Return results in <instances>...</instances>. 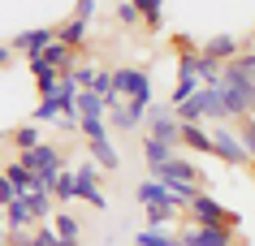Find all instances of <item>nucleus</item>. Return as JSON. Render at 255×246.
<instances>
[{
  "label": "nucleus",
  "instance_id": "obj_27",
  "mask_svg": "<svg viewBox=\"0 0 255 246\" xmlns=\"http://www.w3.org/2000/svg\"><path fill=\"white\" fill-rule=\"evenodd\" d=\"M61 117H65V108H61L56 99H39L35 112H30V121H35V125H61Z\"/></svg>",
  "mask_w": 255,
  "mask_h": 246
},
{
  "label": "nucleus",
  "instance_id": "obj_20",
  "mask_svg": "<svg viewBox=\"0 0 255 246\" xmlns=\"http://www.w3.org/2000/svg\"><path fill=\"white\" fill-rule=\"evenodd\" d=\"M0 173H4V177H9V181H13V186H17V194H30V190H35V186H39V177L30 173L26 164H17V160H9V164H4V168H0Z\"/></svg>",
  "mask_w": 255,
  "mask_h": 246
},
{
  "label": "nucleus",
  "instance_id": "obj_14",
  "mask_svg": "<svg viewBox=\"0 0 255 246\" xmlns=\"http://www.w3.org/2000/svg\"><path fill=\"white\" fill-rule=\"evenodd\" d=\"M182 147L190 156H212V130L208 125H182Z\"/></svg>",
  "mask_w": 255,
  "mask_h": 246
},
{
  "label": "nucleus",
  "instance_id": "obj_12",
  "mask_svg": "<svg viewBox=\"0 0 255 246\" xmlns=\"http://www.w3.org/2000/svg\"><path fill=\"white\" fill-rule=\"evenodd\" d=\"M56 39L74 48V52H87V43H91V22H82V17H69V22H56Z\"/></svg>",
  "mask_w": 255,
  "mask_h": 246
},
{
  "label": "nucleus",
  "instance_id": "obj_16",
  "mask_svg": "<svg viewBox=\"0 0 255 246\" xmlns=\"http://www.w3.org/2000/svg\"><path fill=\"white\" fill-rule=\"evenodd\" d=\"M87 156H91L104 173H117V164H121V156H117V147H113V138H100V143H87Z\"/></svg>",
  "mask_w": 255,
  "mask_h": 246
},
{
  "label": "nucleus",
  "instance_id": "obj_35",
  "mask_svg": "<svg viewBox=\"0 0 255 246\" xmlns=\"http://www.w3.org/2000/svg\"><path fill=\"white\" fill-rule=\"evenodd\" d=\"M13 65V48H9V43H0V69H9Z\"/></svg>",
  "mask_w": 255,
  "mask_h": 246
},
{
  "label": "nucleus",
  "instance_id": "obj_37",
  "mask_svg": "<svg viewBox=\"0 0 255 246\" xmlns=\"http://www.w3.org/2000/svg\"><path fill=\"white\" fill-rule=\"evenodd\" d=\"M247 39H251V43H255V26H251V35H247Z\"/></svg>",
  "mask_w": 255,
  "mask_h": 246
},
{
  "label": "nucleus",
  "instance_id": "obj_15",
  "mask_svg": "<svg viewBox=\"0 0 255 246\" xmlns=\"http://www.w3.org/2000/svg\"><path fill=\"white\" fill-rule=\"evenodd\" d=\"M74 56H78V52H74V48H65L61 39H52L48 48H43V61H48V65H52L56 74H74V65H78Z\"/></svg>",
  "mask_w": 255,
  "mask_h": 246
},
{
  "label": "nucleus",
  "instance_id": "obj_11",
  "mask_svg": "<svg viewBox=\"0 0 255 246\" xmlns=\"http://www.w3.org/2000/svg\"><path fill=\"white\" fill-rule=\"evenodd\" d=\"M156 177H160V181H190V186H203V168L190 160V156H173Z\"/></svg>",
  "mask_w": 255,
  "mask_h": 246
},
{
  "label": "nucleus",
  "instance_id": "obj_13",
  "mask_svg": "<svg viewBox=\"0 0 255 246\" xmlns=\"http://www.w3.org/2000/svg\"><path fill=\"white\" fill-rule=\"evenodd\" d=\"M22 203L30 207V216L39 220V225H48V220L56 216V207H61V203L52 199V190H30V194H22Z\"/></svg>",
  "mask_w": 255,
  "mask_h": 246
},
{
  "label": "nucleus",
  "instance_id": "obj_6",
  "mask_svg": "<svg viewBox=\"0 0 255 246\" xmlns=\"http://www.w3.org/2000/svg\"><path fill=\"white\" fill-rule=\"evenodd\" d=\"M74 173H78V199L82 203H91L95 212H104L108 207V199H104V190H100V177H104V168L87 156V160H74Z\"/></svg>",
  "mask_w": 255,
  "mask_h": 246
},
{
  "label": "nucleus",
  "instance_id": "obj_1",
  "mask_svg": "<svg viewBox=\"0 0 255 246\" xmlns=\"http://www.w3.org/2000/svg\"><path fill=\"white\" fill-rule=\"evenodd\" d=\"M221 91H225V112L229 121H242V117H255V78L238 61H229L225 74H221Z\"/></svg>",
  "mask_w": 255,
  "mask_h": 246
},
{
  "label": "nucleus",
  "instance_id": "obj_34",
  "mask_svg": "<svg viewBox=\"0 0 255 246\" xmlns=\"http://www.w3.org/2000/svg\"><path fill=\"white\" fill-rule=\"evenodd\" d=\"M238 65H242V69H247V74H251V78H255V48H247V52L238 56Z\"/></svg>",
  "mask_w": 255,
  "mask_h": 246
},
{
  "label": "nucleus",
  "instance_id": "obj_5",
  "mask_svg": "<svg viewBox=\"0 0 255 246\" xmlns=\"http://www.w3.org/2000/svg\"><path fill=\"white\" fill-rule=\"evenodd\" d=\"M147 138H156V143H164V147H182V121H177L173 108H164V104H151L147 112Z\"/></svg>",
  "mask_w": 255,
  "mask_h": 246
},
{
  "label": "nucleus",
  "instance_id": "obj_31",
  "mask_svg": "<svg viewBox=\"0 0 255 246\" xmlns=\"http://www.w3.org/2000/svg\"><path fill=\"white\" fill-rule=\"evenodd\" d=\"M95 74H100V69H95L91 61H78V65H74V82H78L82 91H91V82H95Z\"/></svg>",
  "mask_w": 255,
  "mask_h": 246
},
{
  "label": "nucleus",
  "instance_id": "obj_22",
  "mask_svg": "<svg viewBox=\"0 0 255 246\" xmlns=\"http://www.w3.org/2000/svg\"><path fill=\"white\" fill-rule=\"evenodd\" d=\"M78 117H82V121H104L108 104L95 95V91H82V95H78Z\"/></svg>",
  "mask_w": 255,
  "mask_h": 246
},
{
  "label": "nucleus",
  "instance_id": "obj_30",
  "mask_svg": "<svg viewBox=\"0 0 255 246\" xmlns=\"http://www.w3.org/2000/svg\"><path fill=\"white\" fill-rule=\"evenodd\" d=\"M78 134L87 138V143H100V138H108V117H104V121H82V125H78Z\"/></svg>",
  "mask_w": 255,
  "mask_h": 246
},
{
  "label": "nucleus",
  "instance_id": "obj_7",
  "mask_svg": "<svg viewBox=\"0 0 255 246\" xmlns=\"http://www.w3.org/2000/svg\"><path fill=\"white\" fill-rule=\"evenodd\" d=\"M177 242L182 246H238V233L212 229V225H186V229H177Z\"/></svg>",
  "mask_w": 255,
  "mask_h": 246
},
{
  "label": "nucleus",
  "instance_id": "obj_17",
  "mask_svg": "<svg viewBox=\"0 0 255 246\" xmlns=\"http://www.w3.org/2000/svg\"><path fill=\"white\" fill-rule=\"evenodd\" d=\"M173 156H177L173 147H164V143H156V138H143V160H147V173H151V177H156Z\"/></svg>",
  "mask_w": 255,
  "mask_h": 246
},
{
  "label": "nucleus",
  "instance_id": "obj_26",
  "mask_svg": "<svg viewBox=\"0 0 255 246\" xmlns=\"http://www.w3.org/2000/svg\"><path fill=\"white\" fill-rule=\"evenodd\" d=\"M130 246H182V242H177V233H169V229H138Z\"/></svg>",
  "mask_w": 255,
  "mask_h": 246
},
{
  "label": "nucleus",
  "instance_id": "obj_21",
  "mask_svg": "<svg viewBox=\"0 0 255 246\" xmlns=\"http://www.w3.org/2000/svg\"><path fill=\"white\" fill-rule=\"evenodd\" d=\"M4 138H9L17 151H35V147L43 143V134H39V125H35V121H30V125H17V130H9Z\"/></svg>",
  "mask_w": 255,
  "mask_h": 246
},
{
  "label": "nucleus",
  "instance_id": "obj_10",
  "mask_svg": "<svg viewBox=\"0 0 255 246\" xmlns=\"http://www.w3.org/2000/svg\"><path fill=\"white\" fill-rule=\"evenodd\" d=\"M208 61H216V65H229V61H238L247 48H242V39L238 35H212V39H203V48H199Z\"/></svg>",
  "mask_w": 255,
  "mask_h": 246
},
{
  "label": "nucleus",
  "instance_id": "obj_28",
  "mask_svg": "<svg viewBox=\"0 0 255 246\" xmlns=\"http://www.w3.org/2000/svg\"><path fill=\"white\" fill-rule=\"evenodd\" d=\"M4 220H9V229H35V225H39V220L30 216V207L22 203V199H17V203H9V207H4Z\"/></svg>",
  "mask_w": 255,
  "mask_h": 246
},
{
  "label": "nucleus",
  "instance_id": "obj_3",
  "mask_svg": "<svg viewBox=\"0 0 255 246\" xmlns=\"http://www.w3.org/2000/svg\"><path fill=\"white\" fill-rule=\"evenodd\" d=\"M113 78H117L121 99H134V104H147L151 108V69L147 65H117Z\"/></svg>",
  "mask_w": 255,
  "mask_h": 246
},
{
  "label": "nucleus",
  "instance_id": "obj_9",
  "mask_svg": "<svg viewBox=\"0 0 255 246\" xmlns=\"http://www.w3.org/2000/svg\"><path fill=\"white\" fill-rule=\"evenodd\" d=\"M52 39H56V26H30V30H17L9 48L22 52V56L30 61V56H43V48H48Z\"/></svg>",
  "mask_w": 255,
  "mask_h": 246
},
{
  "label": "nucleus",
  "instance_id": "obj_8",
  "mask_svg": "<svg viewBox=\"0 0 255 246\" xmlns=\"http://www.w3.org/2000/svg\"><path fill=\"white\" fill-rule=\"evenodd\" d=\"M147 104H134V99H121V104H113V108H108V125H117L121 134H134L138 125L147 121Z\"/></svg>",
  "mask_w": 255,
  "mask_h": 246
},
{
  "label": "nucleus",
  "instance_id": "obj_33",
  "mask_svg": "<svg viewBox=\"0 0 255 246\" xmlns=\"http://www.w3.org/2000/svg\"><path fill=\"white\" fill-rule=\"evenodd\" d=\"M74 17L91 22V17H95V0H78V4H74Z\"/></svg>",
  "mask_w": 255,
  "mask_h": 246
},
{
  "label": "nucleus",
  "instance_id": "obj_25",
  "mask_svg": "<svg viewBox=\"0 0 255 246\" xmlns=\"http://www.w3.org/2000/svg\"><path fill=\"white\" fill-rule=\"evenodd\" d=\"M138 13H143V26L147 30H160V22H164V0H130Z\"/></svg>",
  "mask_w": 255,
  "mask_h": 246
},
{
  "label": "nucleus",
  "instance_id": "obj_29",
  "mask_svg": "<svg viewBox=\"0 0 255 246\" xmlns=\"http://www.w3.org/2000/svg\"><path fill=\"white\" fill-rule=\"evenodd\" d=\"M117 22H121L126 30H134V26H143V13H138L130 0H121V4H117Z\"/></svg>",
  "mask_w": 255,
  "mask_h": 246
},
{
  "label": "nucleus",
  "instance_id": "obj_4",
  "mask_svg": "<svg viewBox=\"0 0 255 246\" xmlns=\"http://www.w3.org/2000/svg\"><path fill=\"white\" fill-rule=\"evenodd\" d=\"M208 130H212V156L216 160H225L229 168H247V164H251V151L242 147V138H238V130H234V125H208Z\"/></svg>",
  "mask_w": 255,
  "mask_h": 246
},
{
  "label": "nucleus",
  "instance_id": "obj_18",
  "mask_svg": "<svg viewBox=\"0 0 255 246\" xmlns=\"http://www.w3.org/2000/svg\"><path fill=\"white\" fill-rule=\"evenodd\" d=\"M52 229H56V238H61V242H69V246H78V238H82V225H78V216H69L65 207H56Z\"/></svg>",
  "mask_w": 255,
  "mask_h": 246
},
{
  "label": "nucleus",
  "instance_id": "obj_23",
  "mask_svg": "<svg viewBox=\"0 0 255 246\" xmlns=\"http://www.w3.org/2000/svg\"><path fill=\"white\" fill-rule=\"evenodd\" d=\"M91 91H95L100 99H104L108 108H113V104H121V95H117V78H113V69H100V74H95Z\"/></svg>",
  "mask_w": 255,
  "mask_h": 246
},
{
  "label": "nucleus",
  "instance_id": "obj_32",
  "mask_svg": "<svg viewBox=\"0 0 255 246\" xmlns=\"http://www.w3.org/2000/svg\"><path fill=\"white\" fill-rule=\"evenodd\" d=\"M17 199H22V194H17V186L4 177V173H0V212H4L9 203H17Z\"/></svg>",
  "mask_w": 255,
  "mask_h": 246
},
{
  "label": "nucleus",
  "instance_id": "obj_2",
  "mask_svg": "<svg viewBox=\"0 0 255 246\" xmlns=\"http://www.w3.org/2000/svg\"><path fill=\"white\" fill-rule=\"evenodd\" d=\"M186 225H212V229H242V216L234 207H225L221 199H212L208 190H199L195 199L186 203Z\"/></svg>",
  "mask_w": 255,
  "mask_h": 246
},
{
  "label": "nucleus",
  "instance_id": "obj_24",
  "mask_svg": "<svg viewBox=\"0 0 255 246\" xmlns=\"http://www.w3.org/2000/svg\"><path fill=\"white\" fill-rule=\"evenodd\" d=\"M177 216H182V212H177V207H169V203H151V207H143L147 229H164V225H173Z\"/></svg>",
  "mask_w": 255,
  "mask_h": 246
},
{
  "label": "nucleus",
  "instance_id": "obj_36",
  "mask_svg": "<svg viewBox=\"0 0 255 246\" xmlns=\"http://www.w3.org/2000/svg\"><path fill=\"white\" fill-rule=\"evenodd\" d=\"M4 233H9V220H4V212H0V242H4Z\"/></svg>",
  "mask_w": 255,
  "mask_h": 246
},
{
  "label": "nucleus",
  "instance_id": "obj_19",
  "mask_svg": "<svg viewBox=\"0 0 255 246\" xmlns=\"http://www.w3.org/2000/svg\"><path fill=\"white\" fill-rule=\"evenodd\" d=\"M52 199H56V203H61V207H65L69 199H78V173H74V164H69V168H61V173H56Z\"/></svg>",
  "mask_w": 255,
  "mask_h": 246
}]
</instances>
